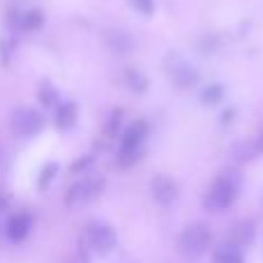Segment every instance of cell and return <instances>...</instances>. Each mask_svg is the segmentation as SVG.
I'll list each match as a JSON object with an SVG mask.
<instances>
[{
  "mask_svg": "<svg viewBox=\"0 0 263 263\" xmlns=\"http://www.w3.org/2000/svg\"><path fill=\"white\" fill-rule=\"evenodd\" d=\"M242 187V173L238 168H227L213 180V185L205 192L203 205L210 213H222V210L231 208L233 201L238 199Z\"/></svg>",
  "mask_w": 263,
  "mask_h": 263,
  "instance_id": "1",
  "label": "cell"
},
{
  "mask_svg": "<svg viewBox=\"0 0 263 263\" xmlns=\"http://www.w3.org/2000/svg\"><path fill=\"white\" fill-rule=\"evenodd\" d=\"M148 139V123L145 120H134L120 134V148H118V166L129 168L141 159Z\"/></svg>",
  "mask_w": 263,
  "mask_h": 263,
  "instance_id": "2",
  "label": "cell"
},
{
  "mask_svg": "<svg viewBox=\"0 0 263 263\" xmlns=\"http://www.w3.org/2000/svg\"><path fill=\"white\" fill-rule=\"evenodd\" d=\"M210 229L205 224H190L180 231L176 245L185 256H201L210 247Z\"/></svg>",
  "mask_w": 263,
  "mask_h": 263,
  "instance_id": "3",
  "label": "cell"
},
{
  "mask_svg": "<svg viewBox=\"0 0 263 263\" xmlns=\"http://www.w3.org/2000/svg\"><path fill=\"white\" fill-rule=\"evenodd\" d=\"M83 236H86L88 245H90L97 254H109V252H114L116 245H118V233H116V229L111 227V224L102 222V219L88 222Z\"/></svg>",
  "mask_w": 263,
  "mask_h": 263,
  "instance_id": "4",
  "label": "cell"
},
{
  "mask_svg": "<svg viewBox=\"0 0 263 263\" xmlns=\"http://www.w3.org/2000/svg\"><path fill=\"white\" fill-rule=\"evenodd\" d=\"M104 190V178L100 176H86V178H79L74 185L67 187L65 192V205L67 208H74V205H81L88 203V201L97 199Z\"/></svg>",
  "mask_w": 263,
  "mask_h": 263,
  "instance_id": "5",
  "label": "cell"
},
{
  "mask_svg": "<svg viewBox=\"0 0 263 263\" xmlns=\"http://www.w3.org/2000/svg\"><path fill=\"white\" fill-rule=\"evenodd\" d=\"M166 69H168V77H171V83L178 88V90H192L201 79L199 69H196L192 63L180 60V58L168 60Z\"/></svg>",
  "mask_w": 263,
  "mask_h": 263,
  "instance_id": "6",
  "label": "cell"
},
{
  "mask_svg": "<svg viewBox=\"0 0 263 263\" xmlns=\"http://www.w3.org/2000/svg\"><path fill=\"white\" fill-rule=\"evenodd\" d=\"M9 125H12V129L18 136H35L42 129V125H44V118H42L40 111L28 109V106H18L12 114Z\"/></svg>",
  "mask_w": 263,
  "mask_h": 263,
  "instance_id": "7",
  "label": "cell"
},
{
  "mask_svg": "<svg viewBox=\"0 0 263 263\" xmlns=\"http://www.w3.org/2000/svg\"><path fill=\"white\" fill-rule=\"evenodd\" d=\"M32 224H35L32 215L26 213V210H18V213L9 215L7 224H5V238L9 242H14V245H21L32 233Z\"/></svg>",
  "mask_w": 263,
  "mask_h": 263,
  "instance_id": "8",
  "label": "cell"
},
{
  "mask_svg": "<svg viewBox=\"0 0 263 263\" xmlns=\"http://www.w3.org/2000/svg\"><path fill=\"white\" fill-rule=\"evenodd\" d=\"M150 194H153L155 203H159L162 208H168L173 205V201L178 199V185L171 176L166 173H159L150 180Z\"/></svg>",
  "mask_w": 263,
  "mask_h": 263,
  "instance_id": "9",
  "label": "cell"
},
{
  "mask_svg": "<svg viewBox=\"0 0 263 263\" xmlns=\"http://www.w3.org/2000/svg\"><path fill=\"white\" fill-rule=\"evenodd\" d=\"M104 40H106V46H109L114 53L123 55V53H129L134 49V42H132L129 32L125 30H118V28H111V30L104 32Z\"/></svg>",
  "mask_w": 263,
  "mask_h": 263,
  "instance_id": "10",
  "label": "cell"
},
{
  "mask_svg": "<svg viewBox=\"0 0 263 263\" xmlns=\"http://www.w3.org/2000/svg\"><path fill=\"white\" fill-rule=\"evenodd\" d=\"M77 116H79V109H77V104L74 102H69V104H60L58 109H55V118H53V123H55V127L58 129H69V127H74V123H77Z\"/></svg>",
  "mask_w": 263,
  "mask_h": 263,
  "instance_id": "11",
  "label": "cell"
},
{
  "mask_svg": "<svg viewBox=\"0 0 263 263\" xmlns=\"http://www.w3.org/2000/svg\"><path fill=\"white\" fill-rule=\"evenodd\" d=\"M123 81H125V86H127L132 92H136V95H141V92L148 90V79H145L143 74H141L139 69H134V67L123 69Z\"/></svg>",
  "mask_w": 263,
  "mask_h": 263,
  "instance_id": "12",
  "label": "cell"
},
{
  "mask_svg": "<svg viewBox=\"0 0 263 263\" xmlns=\"http://www.w3.org/2000/svg\"><path fill=\"white\" fill-rule=\"evenodd\" d=\"M37 97H40V104L46 106V109H53V106H58V102H60L58 90H55V86H53L51 81H42V83H40Z\"/></svg>",
  "mask_w": 263,
  "mask_h": 263,
  "instance_id": "13",
  "label": "cell"
},
{
  "mask_svg": "<svg viewBox=\"0 0 263 263\" xmlns=\"http://www.w3.org/2000/svg\"><path fill=\"white\" fill-rule=\"evenodd\" d=\"M199 100L203 106H217L219 102L224 100V86L222 83H210V86H205L203 90H201Z\"/></svg>",
  "mask_w": 263,
  "mask_h": 263,
  "instance_id": "14",
  "label": "cell"
},
{
  "mask_svg": "<svg viewBox=\"0 0 263 263\" xmlns=\"http://www.w3.org/2000/svg\"><path fill=\"white\" fill-rule=\"evenodd\" d=\"M213 263H245V261H242V254L238 247L224 245L213 254Z\"/></svg>",
  "mask_w": 263,
  "mask_h": 263,
  "instance_id": "15",
  "label": "cell"
},
{
  "mask_svg": "<svg viewBox=\"0 0 263 263\" xmlns=\"http://www.w3.org/2000/svg\"><path fill=\"white\" fill-rule=\"evenodd\" d=\"M42 26H44V14H42V9H28L21 16V30L32 32V30H40Z\"/></svg>",
  "mask_w": 263,
  "mask_h": 263,
  "instance_id": "16",
  "label": "cell"
},
{
  "mask_svg": "<svg viewBox=\"0 0 263 263\" xmlns=\"http://www.w3.org/2000/svg\"><path fill=\"white\" fill-rule=\"evenodd\" d=\"M233 238H236V245L233 247H240V245L252 242V238H254V224L252 222H240L238 227H233Z\"/></svg>",
  "mask_w": 263,
  "mask_h": 263,
  "instance_id": "17",
  "label": "cell"
},
{
  "mask_svg": "<svg viewBox=\"0 0 263 263\" xmlns=\"http://www.w3.org/2000/svg\"><path fill=\"white\" fill-rule=\"evenodd\" d=\"M58 164L55 162H49V164H44V168L40 171V178H37V187L40 190H46V187L51 185V182L55 180V176H58Z\"/></svg>",
  "mask_w": 263,
  "mask_h": 263,
  "instance_id": "18",
  "label": "cell"
},
{
  "mask_svg": "<svg viewBox=\"0 0 263 263\" xmlns=\"http://www.w3.org/2000/svg\"><path fill=\"white\" fill-rule=\"evenodd\" d=\"M256 153H259L256 143H238V145H233V157H236L238 162H245V159H252Z\"/></svg>",
  "mask_w": 263,
  "mask_h": 263,
  "instance_id": "19",
  "label": "cell"
},
{
  "mask_svg": "<svg viewBox=\"0 0 263 263\" xmlns=\"http://www.w3.org/2000/svg\"><path fill=\"white\" fill-rule=\"evenodd\" d=\"M120 127H123V111H111V116L106 118V123H104V132L106 134H111V136H116L120 132Z\"/></svg>",
  "mask_w": 263,
  "mask_h": 263,
  "instance_id": "20",
  "label": "cell"
},
{
  "mask_svg": "<svg viewBox=\"0 0 263 263\" xmlns=\"http://www.w3.org/2000/svg\"><path fill=\"white\" fill-rule=\"evenodd\" d=\"M129 3H132V7L139 14H143V16H150V14L155 12V0H129Z\"/></svg>",
  "mask_w": 263,
  "mask_h": 263,
  "instance_id": "21",
  "label": "cell"
},
{
  "mask_svg": "<svg viewBox=\"0 0 263 263\" xmlns=\"http://www.w3.org/2000/svg\"><path fill=\"white\" fill-rule=\"evenodd\" d=\"M92 155H83V157H79L77 162H74V166H72V171L74 173H88V168L92 166Z\"/></svg>",
  "mask_w": 263,
  "mask_h": 263,
  "instance_id": "22",
  "label": "cell"
},
{
  "mask_svg": "<svg viewBox=\"0 0 263 263\" xmlns=\"http://www.w3.org/2000/svg\"><path fill=\"white\" fill-rule=\"evenodd\" d=\"M256 148H259V153H261V150H263V129H261L259 139H256Z\"/></svg>",
  "mask_w": 263,
  "mask_h": 263,
  "instance_id": "23",
  "label": "cell"
}]
</instances>
